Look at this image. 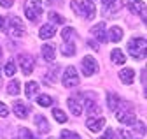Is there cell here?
Masks as SVG:
<instances>
[{
  "instance_id": "obj_1",
  "label": "cell",
  "mask_w": 147,
  "mask_h": 139,
  "mask_svg": "<svg viewBox=\"0 0 147 139\" xmlns=\"http://www.w3.org/2000/svg\"><path fill=\"white\" fill-rule=\"evenodd\" d=\"M72 9L76 11L79 16H84L88 20H93L95 18V5H93V0H84V2H77V0H72Z\"/></svg>"
},
{
  "instance_id": "obj_2",
  "label": "cell",
  "mask_w": 147,
  "mask_h": 139,
  "mask_svg": "<svg viewBox=\"0 0 147 139\" xmlns=\"http://www.w3.org/2000/svg\"><path fill=\"white\" fill-rule=\"evenodd\" d=\"M44 12V4L40 0H28L25 4V14L30 21H37Z\"/></svg>"
},
{
  "instance_id": "obj_3",
  "label": "cell",
  "mask_w": 147,
  "mask_h": 139,
  "mask_svg": "<svg viewBox=\"0 0 147 139\" xmlns=\"http://www.w3.org/2000/svg\"><path fill=\"white\" fill-rule=\"evenodd\" d=\"M128 51L133 58H145V39L142 37H135L128 42Z\"/></svg>"
},
{
  "instance_id": "obj_4",
  "label": "cell",
  "mask_w": 147,
  "mask_h": 139,
  "mask_svg": "<svg viewBox=\"0 0 147 139\" xmlns=\"http://www.w3.org/2000/svg\"><path fill=\"white\" fill-rule=\"evenodd\" d=\"M61 83L67 88H72V86H77L79 84V74L74 67H67L65 72H63V78H61Z\"/></svg>"
},
{
  "instance_id": "obj_5",
  "label": "cell",
  "mask_w": 147,
  "mask_h": 139,
  "mask_svg": "<svg viewBox=\"0 0 147 139\" xmlns=\"http://www.w3.org/2000/svg\"><path fill=\"white\" fill-rule=\"evenodd\" d=\"M98 71V63H96V60L93 58V57H84L82 58V74L86 76V78H89V76H93L95 72Z\"/></svg>"
},
{
  "instance_id": "obj_6",
  "label": "cell",
  "mask_w": 147,
  "mask_h": 139,
  "mask_svg": "<svg viewBox=\"0 0 147 139\" xmlns=\"http://www.w3.org/2000/svg\"><path fill=\"white\" fill-rule=\"evenodd\" d=\"M11 35L12 37H23L25 35V25L18 16H12L11 18Z\"/></svg>"
},
{
  "instance_id": "obj_7",
  "label": "cell",
  "mask_w": 147,
  "mask_h": 139,
  "mask_svg": "<svg viewBox=\"0 0 147 139\" xmlns=\"http://www.w3.org/2000/svg\"><path fill=\"white\" fill-rule=\"evenodd\" d=\"M18 63L23 69V74L25 76H30L32 71H33V58L30 55H20L18 57Z\"/></svg>"
},
{
  "instance_id": "obj_8",
  "label": "cell",
  "mask_w": 147,
  "mask_h": 139,
  "mask_svg": "<svg viewBox=\"0 0 147 139\" xmlns=\"http://www.w3.org/2000/svg\"><path fill=\"white\" fill-rule=\"evenodd\" d=\"M116 118L124 125H133L135 123V114L131 111H124V109H116Z\"/></svg>"
},
{
  "instance_id": "obj_9",
  "label": "cell",
  "mask_w": 147,
  "mask_h": 139,
  "mask_svg": "<svg viewBox=\"0 0 147 139\" xmlns=\"http://www.w3.org/2000/svg\"><path fill=\"white\" fill-rule=\"evenodd\" d=\"M103 125H105V120L102 116L100 118H88V121H86V127L91 132H100L103 129Z\"/></svg>"
},
{
  "instance_id": "obj_10",
  "label": "cell",
  "mask_w": 147,
  "mask_h": 139,
  "mask_svg": "<svg viewBox=\"0 0 147 139\" xmlns=\"http://www.w3.org/2000/svg\"><path fill=\"white\" fill-rule=\"evenodd\" d=\"M91 33L96 37V41H100V42H107V32H105V25L103 23H98V25H95L93 28H91Z\"/></svg>"
},
{
  "instance_id": "obj_11",
  "label": "cell",
  "mask_w": 147,
  "mask_h": 139,
  "mask_svg": "<svg viewBox=\"0 0 147 139\" xmlns=\"http://www.w3.org/2000/svg\"><path fill=\"white\" fill-rule=\"evenodd\" d=\"M54 33H56V27H54L53 23H47V25H44V27L40 28L39 35H40V39H51Z\"/></svg>"
},
{
  "instance_id": "obj_12",
  "label": "cell",
  "mask_w": 147,
  "mask_h": 139,
  "mask_svg": "<svg viewBox=\"0 0 147 139\" xmlns=\"http://www.w3.org/2000/svg\"><path fill=\"white\" fill-rule=\"evenodd\" d=\"M123 39V30L121 27H112L109 30V41L110 42H119Z\"/></svg>"
},
{
  "instance_id": "obj_13",
  "label": "cell",
  "mask_w": 147,
  "mask_h": 139,
  "mask_svg": "<svg viewBox=\"0 0 147 139\" xmlns=\"http://www.w3.org/2000/svg\"><path fill=\"white\" fill-rule=\"evenodd\" d=\"M119 78H121V81H123V83L130 84V83H133L135 71H133V69H123V71L119 72Z\"/></svg>"
},
{
  "instance_id": "obj_14",
  "label": "cell",
  "mask_w": 147,
  "mask_h": 139,
  "mask_svg": "<svg viewBox=\"0 0 147 139\" xmlns=\"http://www.w3.org/2000/svg\"><path fill=\"white\" fill-rule=\"evenodd\" d=\"M42 57H44V60H47V62H53L54 58H56V55H54V48H53L51 44H44V46H42Z\"/></svg>"
},
{
  "instance_id": "obj_15",
  "label": "cell",
  "mask_w": 147,
  "mask_h": 139,
  "mask_svg": "<svg viewBox=\"0 0 147 139\" xmlns=\"http://www.w3.org/2000/svg\"><path fill=\"white\" fill-rule=\"evenodd\" d=\"M128 9H130V12H142L145 5L142 0H128Z\"/></svg>"
},
{
  "instance_id": "obj_16",
  "label": "cell",
  "mask_w": 147,
  "mask_h": 139,
  "mask_svg": "<svg viewBox=\"0 0 147 139\" xmlns=\"http://www.w3.org/2000/svg\"><path fill=\"white\" fill-rule=\"evenodd\" d=\"M20 92H21L20 81H16V79L9 81V84H7V93H9V95H20Z\"/></svg>"
},
{
  "instance_id": "obj_17",
  "label": "cell",
  "mask_w": 147,
  "mask_h": 139,
  "mask_svg": "<svg viewBox=\"0 0 147 139\" xmlns=\"http://www.w3.org/2000/svg\"><path fill=\"white\" fill-rule=\"evenodd\" d=\"M14 114L18 116V118H21V120H25L26 116H28V109L23 106L21 102H16L14 104Z\"/></svg>"
},
{
  "instance_id": "obj_18",
  "label": "cell",
  "mask_w": 147,
  "mask_h": 139,
  "mask_svg": "<svg viewBox=\"0 0 147 139\" xmlns=\"http://www.w3.org/2000/svg\"><path fill=\"white\" fill-rule=\"evenodd\" d=\"M37 92H39V83H35V81L26 83V86H25V93H26V97H28V99H32Z\"/></svg>"
},
{
  "instance_id": "obj_19",
  "label": "cell",
  "mask_w": 147,
  "mask_h": 139,
  "mask_svg": "<svg viewBox=\"0 0 147 139\" xmlns=\"http://www.w3.org/2000/svg\"><path fill=\"white\" fill-rule=\"evenodd\" d=\"M110 55H112L110 58H112V62H114V63H119V65H123V63L126 62V57L123 55V51H121V49H114Z\"/></svg>"
},
{
  "instance_id": "obj_20",
  "label": "cell",
  "mask_w": 147,
  "mask_h": 139,
  "mask_svg": "<svg viewBox=\"0 0 147 139\" xmlns=\"http://www.w3.org/2000/svg\"><path fill=\"white\" fill-rule=\"evenodd\" d=\"M67 104H68V108H70V111L76 114V116H79L81 113H82V108L79 106V102L77 100H74V99H68L67 100Z\"/></svg>"
},
{
  "instance_id": "obj_21",
  "label": "cell",
  "mask_w": 147,
  "mask_h": 139,
  "mask_svg": "<svg viewBox=\"0 0 147 139\" xmlns=\"http://www.w3.org/2000/svg\"><path fill=\"white\" fill-rule=\"evenodd\" d=\"M61 53L65 57H72L74 53H76V46H74V42H63L61 44Z\"/></svg>"
},
{
  "instance_id": "obj_22",
  "label": "cell",
  "mask_w": 147,
  "mask_h": 139,
  "mask_svg": "<svg viewBox=\"0 0 147 139\" xmlns=\"http://www.w3.org/2000/svg\"><path fill=\"white\" fill-rule=\"evenodd\" d=\"M107 100H109V108L112 109V111L119 109V99H117V95H114V93H109V95H107Z\"/></svg>"
},
{
  "instance_id": "obj_23",
  "label": "cell",
  "mask_w": 147,
  "mask_h": 139,
  "mask_svg": "<svg viewBox=\"0 0 147 139\" xmlns=\"http://www.w3.org/2000/svg\"><path fill=\"white\" fill-rule=\"evenodd\" d=\"M35 121H37V125H39V130H40L42 134L49 130V123H47V120H46L44 116H37V118H35Z\"/></svg>"
},
{
  "instance_id": "obj_24",
  "label": "cell",
  "mask_w": 147,
  "mask_h": 139,
  "mask_svg": "<svg viewBox=\"0 0 147 139\" xmlns=\"http://www.w3.org/2000/svg\"><path fill=\"white\" fill-rule=\"evenodd\" d=\"M53 116H54V120H56V121H60V123H65V121H67V114L60 108H54L53 109Z\"/></svg>"
},
{
  "instance_id": "obj_25",
  "label": "cell",
  "mask_w": 147,
  "mask_h": 139,
  "mask_svg": "<svg viewBox=\"0 0 147 139\" xmlns=\"http://www.w3.org/2000/svg\"><path fill=\"white\" fill-rule=\"evenodd\" d=\"M37 102H39V106H42V108H49L53 104V99L49 95H40L39 99H37Z\"/></svg>"
},
{
  "instance_id": "obj_26",
  "label": "cell",
  "mask_w": 147,
  "mask_h": 139,
  "mask_svg": "<svg viewBox=\"0 0 147 139\" xmlns=\"http://www.w3.org/2000/svg\"><path fill=\"white\" fill-rule=\"evenodd\" d=\"M60 139H81V136L76 134V132H70V130H61L60 132Z\"/></svg>"
},
{
  "instance_id": "obj_27",
  "label": "cell",
  "mask_w": 147,
  "mask_h": 139,
  "mask_svg": "<svg viewBox=\"0 0 147 139\" xmlns=\"http://www.w3.org/2000/svg\"><path fill=\"white\" fill-rule=\"evenodd\" d=\"M4 74H5V76H9V78L16 74V67H14V62H7V63H5V67H4Z\"/></svg>"
},
{
  "instance_id": "obj_28",
  "label": "cell",
  "mask_w": 147,
  "mask_h": 139,
  "mask_svg": "<svg viewBox=\"0 0 147 139\" xmlns=\"http://www.w3.org/2000/svg\"><path fill=\"white\" fill-rule=\"evenodd\" d=\"M74 35V30L70 28V27H65L63 28V32H61V37H63V41L65 42H70V37Z\"/></svg>"
},
{
  "instance_id": "obj_29",
  "label": "cell",
  "mask_w": 147,
  "mask_h": 139,
  "mask_svg": "<svg viewBox=\"0 0 147 139\" xmlns=\"http://www.w3.org/2000/svg\"><path fill=\"white\" fill-rule=\"evenodd\" d=\"M18 139H35V136H33L28 129H21V130H20V136H18Z\"/></svg>"
},
{
  "instance_id": "obj_30",
  "label": "cell",
  "mask_w": 147,
  "mask_h": 139,
  "mask_svg": "<svg viewBox=\"0 0 147 139\" xmlns=\"http://www.w3.org/2000/svg\"><path fill=\"white\" fill-rule=\"evenodd\" d=\"M49 18H51L54 23H58V25H61V23H63V18H61L60 14H56V12H49Z\"/></svg>"
},
{
  "instance_id": "obj_31",
  "label": "cell",
  "mask_w": 147,
  "mask_h": 139,
  "mask_svg": "<svg viewBox=\"0 0 147 139\" xmlns=\"http://www.w3.org/2000/svg\"><path fill=\"white\" fill-rule=\"evenodd\" d=\"M86 109L89 113H98V109H96V106L93 104V100H86Z\"/></svg>"
},
{
  "instance_id": "obj_32",
  "label": "cell",
  "mask_w": 147,
  "mask_h": 139,
  "mask_svg": "<svg viewBox=\"0 0 147 139\" xmlns=\"http://www.w3.org/2000/svg\"><path fill=\"white\" fill-rule=\"evenodd\" d=\"M7 114H9V109H7V106H5L4 102H0V116H4V118H5Z\"/></svg>"
},
{
  "instance_id": "obj_33",
  "label": "cell",
  "mask_w": 147,
  "mask_h": 139,
  "mask_svg": "<svg viewBox=\"0 0 147 139\" xmlns=\"http://www.w3.org/2000/svg\"><path fill=\"white\" fill-rule=\"evenodd\" d=\"M12 4H14V0H0V5H2V7H5V9L12 7Z\"/></svg>"
},
{
  "instance_id": "obj_34",
  "label": "cell",
  "mask_w": 147,
  "mask_h": 139,
  "mask_svg": "<svg viewBox=\"0 0 147 139\" xmlns=\"http://www.w3.org/2000/svg\"><path fill=\"white\" fill-rule=\"evenodd\" d=\"M102 139H114V132L109 129V130H107V132H105V134L102 136Z\"/></svg>"
},
{
  "instance_id": "obj_35",
  "label": "cell",
  "mask_w": 147,
  "mask_h": 139,
  "mask_svg": "<svg viewBox=\"0 0 147 139\" xmlns=\"http://www.w3.org/2000/svg\"><path fill=\"white\" fill-rule=\"evenodd\" d=\"M137 130H138L140 134H144V136H145V125H144V123H140V121L137 123Z\"/></svg>"
},
{
  "instance_id": "obj_36",
  "label": "cell",
  "mask_w": 147,
  "mask_h": 139,
  "mask_svg": "<svg viewBox=\"0 0 147 139\" xmlns=\"http://www.w3.org/2000/svg\"><path fill=\"white\" fill-rule=\"evenodd\" d=\"M117 2V0H102V4L105 5V7H109V5H114Z\"/></svg>"
},
{
  "instance_id": "obj_37",
  "label": "cell",
  "mask_w": 147,
  "mask_h": 139,
  "mask_svg": "<svg viewBox=\"0 0 147 139\" xmlns=\"http://www.w3.org/2000/svg\"><path fill=\"white\" fill-rule=\"evenodd\" d=\"M0 30H7V27H5V20L0 16Z\"/></svg>"
},
{
  "instance_id": "obj_38",
  "label": "cell",
  "mask_w": 147,
  "mask_h": 139,
  "mask_svg": "<svg viewBox=\"0 0 147 139\" xmlns=\"http://www.w3.org/2000/svg\"><path fill=\"white\" fill-rule=\"evenodd\" d=\"M0 55H2V51H0Z\"/></svg>"
},
{
  "instance_id": "obj_39",
  "label": "cell",
  "mask_w": 147,
  "mask_h": 139,
  "mask_svg": "<svg viewBox=\"0 0 147 139\" xmlns=\"http://www.w3.org/2000/svg\"><path fill=\"white\" fill-rule=\"evenodd\" d=\"M131 139H133V137H131Z\"/></svg>"
}]
</instances>
